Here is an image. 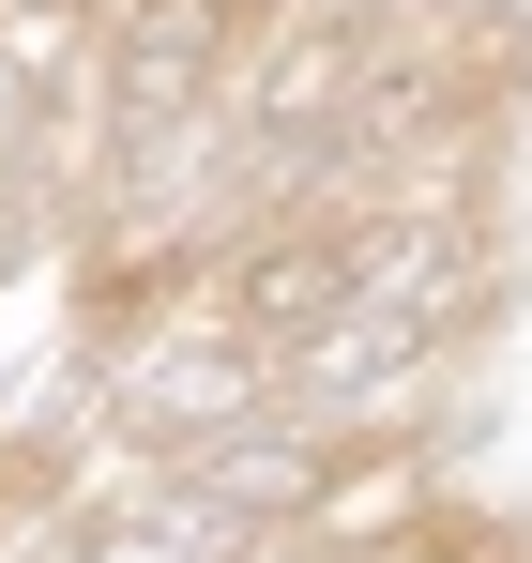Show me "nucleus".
Here are the masks:
<instances>
[{
    "mask_svg": "<svg viewBox=\"0 0 532 563\" xmlns=\"http://www.w3.org/2000/svg\"><path fill=\"white\" fill-rule=\"evenodd\" d=\"M46 244H62V213H46V198H31V184H15V168H0V289L31 275Z\"/></svg>",
    "mask_w": 532,
    "mask_h": 563,
    "instance_id": "nucleus-2",
    "label": "nucleus"
},
{
    "mask_svg": "<svg viewBox=\"0 0 532 563\" xmlns=\"http://www.w3.org/2000/svg\"><path fill=\"white\" fill-rule=\"evenodd\" d=\"M274 15H289V0H122V31H107V137L198 122V107L259 62Z\"/></svg>",
    "mask_w": 532,
    "mask_h": 563,
    "instance_id": "nucleus-1",
    "label": "nucleus"
}]
</instances>
